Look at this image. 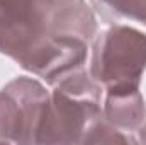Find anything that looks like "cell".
Here are the masks:
<instances>
[{
	"label": "cell",
	"mask_w": 146,
	"mask_h": 145,
	"mask_svg": "<svg viewBox=\"0 0 146 145\" xmlns=\"http://www.w3.org/2000/svg\"><path fill=\"white\" fill-rule=\"evenodd\" d=\"M104 116L122 132H138L146 119V104L138 89H107Z\"/></svg>",
	"instance_id": "5b68a950"
},
{
	"label": "cell",
	"mask_w": 146,
	"mask_h": 145,
	"mask_svg": "<svg viewBox=\"0 0 146 145\" xmlns=\"http://www.w3.org/2000/svg\"><path fill=\"white\" fill-rule=\"evenodd\" d=\"M97 19L85 0H0V53L24 67L56 38L94 41Z\"/></svg>",
	"instance_id": "6da1fadb"
},
{
	"label": "cell",
	"mask_w": 146,
	"mask_h": 145,
	"mask_svg": "<svg viewBox=\"0 0 146 145\" xmlns=\"http://www.w3.org/2000/svg\"><path fill=\"white\" fill-rule=\"evenodd\" d=\"M146 70V33L112 24L94 38L90 77L107 89H138Z\"/></svg>",
	"instance_id": "3957f363"
},
{
	"label": "cell",
	"mask_w": 146,
	"mask_h": 145,
	"mask_svg": "<svg viewBox=\"0 0 146 145\" xmlns=\"http://www.w3.org/2000/svg\"><path fill=\"white\" fill-rule=\"evenodd\" d=\"M94 2H95V0H94Z\"/></svg>",
	"instance_id": "ba28073f"
},
{
	"label": "cell",
	"mask_w": 146,
	"mask_h": 145,
	"mask_svg": "<svg viewBox=\"0 0 146 145\" xmlns=\"http://www.w3.org/2000/svg\"><path fill=\"white\" fill-rule=\"evenodd\" d=\"M138 135H139V138H138V140H139L141 144L146 145V119H145V123L139 126V130H138Z\"/></svg>",
	"instance_id": "52a82bcc"
},
{
	"label": "cell",
	"mask_w": 146,
	"mask_h": 145,
	"mask_svg": "<svg viewBox=\"0 0 146 145\" xmlns=\"http://www.w3.org/2000/svg\"><path fill=\"white\" fill-rule=\"evenodd\" d=\"M34 144H87L92 128L104 118L100 85L83 68L53 85Z\"/></svg>",
	"instance_id": "7a4b0ae2"
},
{
	"label": "cell",
	"mask_w": 146,
	"mask_h": 145,
	"mask_svg": "<svg viewBox=\"0 0 146 145\" xmlns=\"http://www.w3.org/2000/svg\"><path fill=\"white\" fill-rule=\"evenodd\" d=\"M49 92L31 77H17L0 91V142L34 144Z\"/></svg>",
	"instance_id": "277c9868"
},
{
	"label": "cell",
	"mask_w": 146,
	"mask_h": 145,
	"mask_svg": "<svg viewBox=\"0 0 146 145\" xmlns=\"http://www.w3.org/2000/svg\"><path fill=\"white\" fill-rule=\"evenodd\" d=\"M106 19L124 17L146 26V0H95Z\"/></svg>",
	"instance_id": "8992f818"
}]
</instances>
